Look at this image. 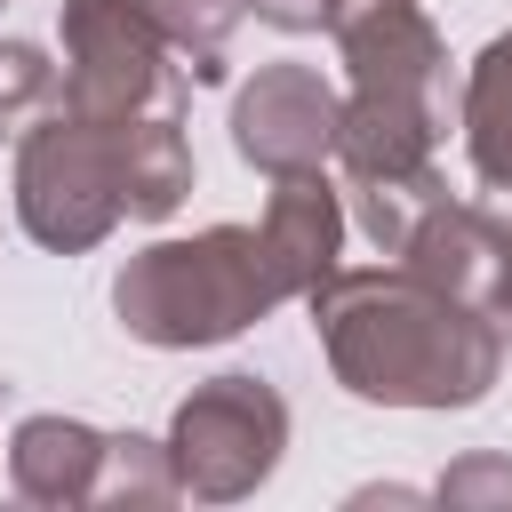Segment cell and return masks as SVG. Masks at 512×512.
<instances>
[{
    "label": "cell",
    "mask_w": 512,
    "mask_h": 512,
    "mask_svg": "<svg viewBox=\"0 0 512 512\" xmlns=\"http://www.w3.org/2000/svg\"><path fill=\"white\" fill-rule=\"evenodd\" d=\"M304 304L328 376L368 408H480L504 376L496 320L408 264H336Z\"/></svg>",
    "instance_id": "cell-1"
},
{
    "label": "cell",
    "mask_w": 512,
    "mask_h": 512,
    "mask_svg": "<svg viewBox=\"0 0 512 512\" xmlns=\"http://www.w3.org/2000/svg\"><path fill=\"white\" fill-rule=\"evenodd\" d=\"M280 304L256 224H208L192 240H152L112 272V312L136 344L152 352H200V344H232L240 328H256Z\"/></svg>",
    "instance_id": "cell-2"
},
{
    "label": "cell",
    "mask_w": 512,
    "mask_h": 512,
    "mask_svg": "<svg viewBox=\"0 0 512 512\" xmlns=\"http://www.w3.org/2000/svg\"><path fill=\"white\" fill-rule=\"evenodd\" d=\"M120 216H128L120 120H80V112L48 104L16 136V224L48 256H88L112 240Z\"/></svg>",
    "instance_id": "cell-3"
},
{
    "label": "cell",
    "mask_w": 512,
    "mask_h": 512,
    "mask_svg": "<svg viewBox=\"0 0 512 512\" xmlns=\"http://www.w3.org/2000/svg\"><path fill=\"white\" fill-rule=\"evenodd\" d=\"M288 456V400L248 376L224 368L208 384H192L168 416V464H176V496L192 504H240L256 496Z\"/></svg>",
    "instance_id": "cell-4"
},
{
    "label": "cell",
    "mask_w": 512,
    "mask_h": 512,
    "mask_svg": "<svg viewBox=\"0 0 512 512\" xmlns=\"http://www.w3.org/2000/svg\"><path fill=\"white\" fill-rule=\"evenodd\" d=\"M64 88L56 104L80 120H136V112H184V64L152 32L136 0H64Z\"/></svg>",
    "instance_id": "cell-5"
},
{
    "label": "cell",
    "mask_w": 512,
    "mask_h": 512,
    "mask_svg": "<svg viewBox=\"0 0 512 512\" xmlns=\"http://www.w3.org/2000/svg\"><path fill=\"white\" fill-rule=\"evenodd\" d=\"M352 88L344 96H392V104H424L456 120V88H448V40L424 16V0H336L328 16Z\"/></svg>",
    "instance_id": "cell-6"
},
{
    "label": "cell",
    "mask_w": 512,
    "mask_h": 512,
    "mask_svg": "<svg viewBox=\"0 0 512 512\" xmlns=\"http://www.w3.org/2000/svg\"><path fill=\"white\" fill-rule=\"evenodd\" d=\"M336 120H344L336 80H320L312 64H256V80H240L232 96V152L256 176H304L336 160Z\"/></svg>",
    "instance_id": "cell-7"
},
{
    "label": "cell",
    "mask_w": 512,
    "mask_h": 512,
    "mask_svg": "<svg viewBox=\"0 0 512 512\" xmlns=\"http://www.w3.org/2000/svg\"><path fill=\"white\" fill-rule=\"evenodd\" d=\"M344 184H328V168H304V176H272V200L256 216V248H264V272L288 296H312L328 272H336V248H344Z\"/></svg>",
    "instance_id": "cell-8"
},
{
    "label": "cell",
    "mask_w": 512,
    "mask_h": 512,
    "mask_svg": "<svg viewBox=\"0 0 512 512\" xmlns=\"http://www.w3.org/2000/svg\"><path fill=\"white\" fill-rule=\"evenodd\" d=\"M496 256H504V216H496L488 200H456V192H440V200L408 224V240L392 248V264H408L416 280H432V288L456 296V304H488Z\"/></svg>",
    "instance_id": "cell-9"
},
{
    "label": "cell",
    "mask_w": 512,
    "mask_h": 512,
    "mask_svg": "<svg viewBox=\"0 0 512 512\" xmlns=\"http://www.w3.org/2000/svg\"><path fill=\"white\" fill-rule=\"evenodd\" d=\"M96 472H104V432L80 416H24L8 432V488L24 504L80 512L96 504Z\"/></svg>",
    "instance_id": "cell-10"
},
{
    "label": "cell",
    "mask_w": 512,
    "mask_h": 512,
    "mask_svg": "<svg viewBox=\"0 0 512 512\" xmlns=\"http://www.w3.org/2000/svg\"><path fill=\"white\" fill-rule=\"evenodd\" d=\"M456 128H464V160H472L480 200L504 216V208H512V32H496V40L464 64Z\"/></svg>",
    "instance_id": "cell-11"
},
{
    "label": "cell",
    "mask_w": 512,
    "mask_h": 512,
    "mask_svg": "<svg viewBox=\"0 0 512 512\" xmlns=\"http://www.w3.org/2000/svg\"><path fill=\"white\" fill-rule=\"evenodd\" d=\"M136 8L152 16L168 56L184 64V80H224V48H232L248 0H136Z\"/></svg>",
    "instance_id": "cell-12"
},
{
    "label": "cell",
    "mask_w": 512,
    "mask_h": 512,
    "mask_svg": "<svg viewBox=\"0 0 512 512\" xmlns=\"http://www.w3.org/2000/svg\"><path fill=\"white\" fill-rule=\"evenodd\" d=\"M96 504H128V512H152V504H176V464H168V440H144V432H104V472H96Z\"/></svg>",
    "instance_id": "cell-13"
},
{
    "label": "cell",
    "mask_w": 512,
    "mask_h": 512,
    "mask_svg": "<svg viewBox=\"0 0 512 512\" xmlns=\"http://www.w3.org/2000/svg\"><path fill=\"white\" fill-rule=\"evenodd\" d=\"M64 72L48 64L40 40H0V136H24L48 104H56Z\"/></svg>",
    "instance_id": "cell-14"
},
{
    "label": "cell",
    "mask_w": 512,
    "mask_h": 512,
    "mask_svg": "<svg viewBox=\"0 0 512 512\" xmlns=\"http://www.w3.org/2000/svg\"><path fill=\"white\" fill-rule=\"evenodd\" d=\"M432 496L456 512H512V456H456Z\"/></svg>",
    "instance_id": "cell-15"
},
{
    "label": "cell",
    "mask_w": 512,
    "mask_h": 512,
    "mask_svg": "<svg viewBox=\"0 0 512 512\" xmlns=\"http://www.w3.org/2000/svg\"><path fill=\"white\" fill-rule=\"evenodd\" d=\"M272 32H328V16H336V0H248Z\"/></svg>",
    "instance_id": "cell-16"
},
{
    "label": "cell",
    "mask_w": 512,
    "mask_h": 512,
    "mask_svg": "<svg viewBox=\"0 0 512 512\" xmlns=\"http://www.w3.org/2000/svg\"><path fill=\"white\" fill-rule=\"evenodd\" d=\"M488 320H496V336L512 344V224H504V256H496V280H488V304H480Z\"/></svg>",
    "instance_id": "cell-17"
},
{
    "label": "cell",
    "mask_w": 512,
    "mask_h": 512,
    "mask_svg": "<svg viewBox=\"0 0 512 512\" xmlns=\"http://www.w3.org/2000/svg\"><path fill=\"white\" fill-rule=\"evenodd\" d=\"M0 8H8V0H0Z\"/></svg>",
    "instance_id": "cell-18"
}]
</instances>
